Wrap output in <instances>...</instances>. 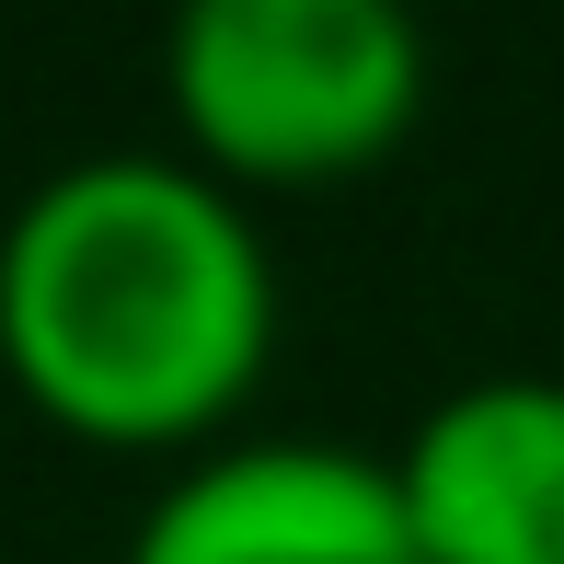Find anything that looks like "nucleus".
Wrapping results in <instances>:
<instances>
[{
	"instance_id": "obj_3",
	"label": "nucleus",
	"mask_w": 564,
	"mask_h": 564,
	"mask_svg": "<svg viewBox=\"0 0 564 564\" xmlns=\"http://www.w3.org/2000/svg\"><path fill=\"white\" fill-rule=\"evenodd\" d=\"M127 564H426L403 530L392 460L346 438H253L208 449L150 496Z\"/></svg>"
},
{
	"instance_id": "obj_2",
	"label": "nucleus",
	"mask_w": 564,
	"mask_h": 564,
	"mask_svg": "<svg viewBox=\"0 0 564 564\" xmlns=\"http://www.w3.org/2000/svg\"><path fill=\"white\" fill-rule=\"evenodd\" d=\"M162 105L230 196H335L426 116L415 0H173Z\"/></svg>"
},
{
	"instance_id": "obj_4",
	"label": "nucleus",
	"mask_w": 564,
	"mask_h": 564,
	"mask_svg": "<svg viewBox=\"0 0 564 564\" xmlns=\"http://www.w3.org/2000/svg\"><path fill=\"white\" fill-rule=\"evenodd\" d=\"M426 564H564V380H460L392 449Z\"/></svg>"
},
{
	"instance_id": "obj_1",
	"label": "nucleus",
	"mask_w": 564,
	"mask_h": 564,
	"mask_svg": "<svg viewBox=\"0 0 564 564\" xmlns=\"http://www.w3.org/2000/svg\"><path fill=\"white\" fill-rule=\"evenodd\" d=\"M276 357V253L185 150L58 162L0 219V380L82 449H208Z\"/></svg>"
}]
</instances>
